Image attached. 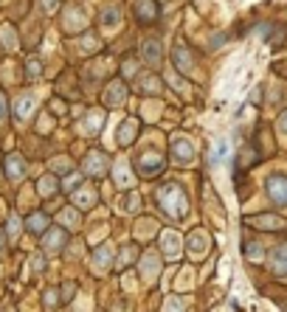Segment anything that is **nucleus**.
Listing matches in <instances>:
<instances>
[{"label": "nucleus", "instance_id": "nucleus-1", "mask_svg": "<svg viewBox=\"0 0 287 312\" xmlns=\"http://www.w3.org/2000/svg\"><path fill=\"white\" fill-rule=\"evenodd\" d=\"M158 202L161 208H164L169 217H175V220H180V217H186V211H189V200H186V191L180 189L177 183H166L158 189Z\"/></svg>", "mask_w": 287, "mask_h": 312}, {"label": "nucleus", "instance_id": "nucleus-2", "mask_svg": "<svg viewBox=\"0 0 287 312\" xmlns=\"http://www.w3.org/2000/svg\"><path fill=\"white\" fill-rule=\"evenodd\" d=\"M265 189H268V197L276 205H287V178L284 175H270L265 180Z\"/></svg>", "mask_w": 287, "mask_h": 312}, {"label": "nucleus", "instance_id": "nucleus-3", "mask_svg": "<svg viewBox=\"0 0 287 312\" xmlns=\"http://www.w3.org/2000/svg\"><path fill=\"white\" fill-rule=\"evenodd\" d=\"M158 0H135V6H133V14L135 20H138L141 25H149L158 20Z\"/></svg>", "mask_w": 287, "mask_h": 312}, {"label": "nucleus", "instance_id": "nucleus-4", "mask_svg": "<svg viewBox=\"0 0 287 312\" xmlns=\"http://www.w3.org/2000/svg\"><path fill=\"white\" fill-rule=\"evenodd\" d=\"M172 155H175L177 163H192V158H195V144H192L186 135H175V138H172Z\"/></svg>", "mask_w": 287, "mask_h": 312}, {"label": "nucleus", "instance_id": "nucleus-5", "mask_svg": "<svg viewBox=\"0 0 287 312\" xmlns=\"http://www.w3.org/2000/svg\"><path fill=\"white\" fill-rule=\"evenodd\" d=\"M172 62H175V67L180 74H195V59H192L189 48H186L183 43H175V48H172Z\"/></svg>", "mask_w": 287, "mask_h": 312}, {"label": "nucleus", "instance_id": "nucleus-6", "mask_svg": "<svg viewBox=\"0 0 287 312\" xmlns=\"http://www.w3.org/2000/svg\"><path fill=\"white\" fill-rule=\"evenodd\" d=\"M138 169H141V175L152 178V175H158V171L164 169V158H161L158 152H144L138 158Z\"/></svg>", "mask_w": 287, "mask_h": 312}, {"label": "nucleus", "instance_id": "nucleus-7", "mask_svg": "<svg viewBox=\"0 0 287 312\" xmlns=\"http://www.w3.org/2000/svg\"><path fill=\"white\" fill-rule=\"evenodd\" d=\"M34 107H37V96H34V93H23V96H17V101H14V118L23 124L25 118L31 116Z\"/></svg>", "mask_w": 287, "mask_h": 312}, {"label": "nucleus", "instance_id": "nucleus-8", "mask_svg": "<svg viewBox=\"0 0 287 312\" xmlns=\"http://www.w3.org/2000/svg\"><path fill=\"white\" fill-rule=\"evenodd\" d=\"M141 56H144V62H147V65H161V59H164L161 43H158V40H147V43L141 45Z\"/></svg>", "mask_w": 287, "mask_h": 312}, {"label": "nucleus", "instance_id": "nucleus-9", "mask_svg": "<svg viewBox=\"0 0 287 312\" xmlns=\"http://www.w3.org/2000/svg\"><path fill=\"white\" fill-rule=\"evenodd\" d=\"M87 23V17H85V12H82V9H68V14H65V31L68 34H74V31H79L82 25Z\"/></svg>", "mask_w": 287, "mask_h": 312}, {"label": "nucleus", "instance_id": "nucleus-10", "mask_svg": "<svg viewBox=\"0 0 287 312\" xmlns=\"http://www.w3.org/2000/svg\"><path fill=\"white\" fill-rule=\"evenodd\" d=\"M104 169H107V158H104L102 152H90L85 158V171L87 175H104Z\"/></svg>", "mask_w": 287, "mask_h": 312}, {"label": "nucleus", "instance_id": "nucleus-11", "mask_svg": "<svg viewBox=\"0 0 287 312\" xmlns=\"http://www.w3.org/2000/svg\"><path fill=\"white\" fill-rule=\"evenodd\" d=\"M124 98H127V90H124V85H121V82H113V85H107V90H104V101L110 104V107L121 104Z\"/></svg>", "mask_w": 287, "mask_h": 312}, {"label": "nucleus", "instance_id": "nucleus-12", "mask_svg": "<svg viewBox=\"0 0 287 312\" xmlns=\"http://www.w3.org/2000/svg\"><path fill=\"white\" fill-rule=\"evenodd\" d=\"M273 273L276 275H281V279H287V245H279L273 251Z\"/></svg>", "mask_w": 287, "mask_h": 312}, {"label": "nucleus", "instance_id": "nucleus-13", "mask_svg": "<svg viewBox=\"0 0 287 312\" xmlns=\"http://www.w3.org/2000/svg\"><path fill=\"white\" fill-rule=\"evenodd\" d=\"M6 169H9V178L12 180H20L25 175V160L20 155H9L6 158Z\"/></svg>", "mask_w": 287, "mask_h": 312}, {"label": "nucleus", "instance_id": "nucleus-14", "mask_svg": "<svg viewBox=\"0 0 287 312\" xmlns=\"http://www.w3.org/2000/svg\"><path fill=\"white\" fill-rule=\"evenodd\" d=\"M118 23H121V12H118L116 6H110V9H104V12H102V25L107 31H116Z\"/></svg>", "mask_w": 287, "mask_h": 312}, {"label": "nucleus", "instance_id": "nucleus-15", "mask_svg": "<svg viewBox=\"0 0 287 312\" xmlns=\"http://www.w3.org/2000/svg\"><path fill=\"white\" fill-rule=\"evenodd\" d=\"M135 132H138V121H133V118H130V121H124L121 129H118V144H124V147H127V144H133Z\"/></svg>", "mask_w": 287, "mask_h": 312}, {"label": "nucleus", "instance_id": "nucleus-16", "mask_svg": "<svg viewBox=\"0 0 287 312\" xmlns=\"http://www.w3.org/2000/svg\"><path fill=\"white\" fill-rule=\"evenodd\" d=\"M99 127H102V113L93 110L90 116H87L85 121H82V129H85L87 135H96V132H99Z\"/></svg>", "mask_w": 287, "mask_h": 312}, {"label": "nucleus", "instance_id": "nucleus-17", "mask_svg": "<svg viewBox=\"0 0 287 312\" xmlns=\"http://www.w3.org/2000/svg\"><path fill=\"white\" fill-rule=\"evenodd\" d=\"M250 225H257V228H268V231H273V228H281L284 222L276 220V217H253V220H248Z\"/></svg>", "mask_w": 287, "mask_h": 312}, {"label": "nucleus", "instance_id": "nucleus-18", "mask_svg": "<svg viewBox=\"0 0 287 312\" xmlns=\"http://www.w3.org/2000/svg\"><path fill=\"white\" fill-rule=\"evenodd\" d=\"M177 248H180V239H177V233L166 231V233H164V251H166V256H175Z\"/></svg>", "mask_w": 287, "mask_h": 312}, {"label": "nucleus", "instance_id": "nucleus-19", "mask_svg": "<svg viewBox=\"0 0 287 312\" xmlns=\"http://www.w3.org/2000/svg\"><path fill=\"white\" fill-rule=\"evenodd\" d=\"M62 239H65V233H62V231H51L48 236H45V248H48L51 253H56V251H59V245H62Z\"/></svg>", "mask_w": 287, "mask_h": 312}, {"label": "nucleus", "instance_id": "nucleus-20", "mask_svg": "<svg viewBox=\"0 0 287 312\" xmlns=\"http://www.w3.org/2000/svg\"><path fill=\"white\" fill-rule=\"evenodd\" d=\"M116 178H118V186H130V183H133V178H130L127 163H124V160H118V163H116Z\"/></svg>", "mask_w": 287, "mask_h": 312}, {"label": "nucleus", "instance_id": "nucleus-21", "mask_svg": "<svg viewBox=\"0 0 287 312\" xmlns=\"http://www.w3.org/2000/svg\"><path fill=\"white\" fill-rule=\"evenodd\" d=\"M245 256H248L250 262H259V259H262V245H259V242H248V245H245Z\"/></svg>", "mask_w": 287, "mask_h": 312}, {"label": "nucleus", "instance_id": "nucleus-22", "mask_svg": "<svg viewBox=\"0 0 287 312\" xmlns=\"http://www.w3.org/2000/svg\"><path fill=\"white\" fill-rule=\"evenodd\" d=\"M206 245H208V242H206L203 233H195V236H192V253H195V256H197V253H206Z\"/></svg>", "mask_w": 287, "mask_h": 312}, {"label": "nucleus", "instance_id": "nucleus-23", "mask_svg": "<svg viewBox=\"0 0 287 312\" xmlns=\"http://www.w3.org/2000/svg\"><path fill=\"white\" fill-rule=\"evenodd\" d=\"M28 225H31V231H34V233H43L45 225H48V220H45L43 214H34V217L28 220Z\"/></svg>", "mask_w": 287, "mask_h": 312}, {"label": "nucleus", "instance_id": "nucleus-24", "mask_svg": "<svg viewBox=\"0 0 287 312\" xmlns=\"http://www.w3.org/2000/svg\"><path fill=\"white\" fill-rule=\"evenodd\" d=\"M152 275H158V259L147 256V262H144V279H152Z\"/></svg>", "mask_w": 287, "mask_h": 312}, {"label": "nucleus", "instance_id": "nucleus-25", "mask_svg": "<svg viewBox=\"0 0 287 312\" xmlns=\"http://www.w3.org/2000/svg\"><path fill=\"white\" fill-rule=\"evenodd\" d=\"M161 90V82L155 76H147V79L141 82V93H158Z\"/></svg>", "mask_w": 287, "mask_h": 312}, {"label": "nucleus", "instance_id": "nucleus-26", "mask_svg": "<svg viewBox=\"0 0 287 312\" xmlns=\"http://www.w3.org/2000/svg\"><path fill=\"white\" fill-rule=\"evenodd\" d=\"M93 197H96L93 191H79V194L74 197V202H76V205H82V208H85V205H90V202H93Z\"/></svg>", "mask_w": 287, "mask_h": 312}, {"label": "nucleus", "instance_id": "nucleus-27", "mask_svg": "<svg viewBox=\"0 0 287 312\" xmlns=\"http://www.w3.org/2000/svg\"><path fill=\"white\" fill-rule=\"evenodd\" d=\"M110 256H113V251H110V248H102V251L96 253V259H93V262H96V267H104Z\"/></svg>", "mask_w": 287, "mask_h": 312}, {"label": "nucleus", "instance_id": "nucleus-28", "mask_svg": "<svg viewBox=\"0 0 287 312\" xmlns=\"http://www.w3.org/2000/svg\"><path fill=\"white\" fill-rule=\"evenodd\" d=\"M54 189H56L54 178H43V180H40V191H43V194H51Z\"/></svg>", "mask_w": 287, "mask_h": 312}, {"label": "nucleus", "instance_id": "nucleus-29", "mask_svg": "<svg viewBox=\"0 0 287 312\" xmlns=\"http://www.w3.org/2000/svg\"><path fill=\"white\" fill-rule=\"evenodd\" d=\"M25 74H28L31 79H34V76H40V74H43V67H40V59H28V71H25Z\"/></svg>", "mask_w": 287, "mask_h": 312}, {"label": "nucleus", "instance_id": "nucleus-30", "mask_svg": "<svg viewBox=\"0 0 287 312\" xmlns=\"http://www.w3.org/2000/svg\"><path fill=\"white\" fill-rule=\"evenodd\" d=\"M59 220L62 222H71V228H76V214H74V211H62Z\"/></svg>", "mask_w": 287, "mask_h": 312}, {"label": "nucleus", "instance_id": "nucleus-31", "mask_svg": "<svg viewBox=\"0 0 287 312\" xmlns=\"http://www.w3.org/2000/svg\"><path fill=\"white\" fill-rule=\"evenodd\" d=\"M180 309H183V301H175V298L169 301V306H166V312H180Z\"/></svg>", "mask_w": 287, "mask_h": 312}, {"label": "nucleus", "instance_id": "nucleus-32", "mask_svg": "<svg viewBox=\"0 0 287 312\" xmlns=\"http://www.w3.org/2000/svg\"><path fill=\"white\" fill-rule=\"evenodd\" d=\"M17 231H20V220H17V217H12V220H9V233L14 236Z\"/></svg>", "mask_w": 287, "mask_h": 312}, {"label": "nucleus", "instance_id": "nucleus-33", "mask_svg": "<svg viewBox=\"0 0 287 312\" xmlns=\"http://www.w3.org/2000/svg\"><path fill=\"white\" fill-rule=\"evenodd\" d=\"M76 183H79V175H71V178H68L65 183H62V186H65V189H74Z\"/></svg>", "mask_w": 287, "mask_h": 312}, {"label": "nucleus", "instance_id": "nucleus-34", "mask_svg": "<svg viewBox=\"0 0 287 312\" xmlns=\"http://www.w3.org/2000/svg\"><path fill=\"white\" fill-rule=\"evenodd\" d=\"M3 37H6V43H9V48H14V34L9 28H3Z\"/></svg>", "mask_w": 287, "mask_h": 312}, {"label": "nucleus", "instance_id": "nucleus-35", "mask_svg": "<svg viewBox=\"0 0 287 312\" xmlns=\"http://www.w3.org/2000/svg\"><path fill=\"white\" fill-rule=\"evenodd\" d=\"M3 118H6V98L0 96V121H3Z\"/></svg>", "mask_w": 287, "mask_h": 312}, {"label": "nucleus", "instance_id": "nucleus-36", "mask_svg": "<svg viewBox=\"0 0 287 312\" xmlns=\"http://www.w3.org/2000/svg\"><path fill=\"white\" fill-rule=\"evenodd\" d=\"M279 129H281V135H287V113L281 116V121H279Z\"/></svg>", "mask_w": 287, "mask_h": 312}, {"label": "nucleus", "instance_id": "nucleus-37", "mask_svg": "<svg viewBox=\"0 0 287 312\" xmlns=\"http://www.w3.org/2000/svg\"><path fill=\"white\" fill-rule=\"evenodd\" d=\"M0 253H3V233H0Z\"/></svg>", "mask_w": 287, "mask_h": 312}]
</instances>
